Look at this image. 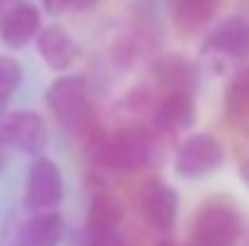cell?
<instances>
[{"instance_id":"4","label":"cell","mask_w":249,"mask_h":246,"mask_svg":"<svg viewBox=\"0 0 249 246\" xmlns=\"http://www.w3.org/2000/svg\"><path fill=\"white\" fill-rule=\"evenodd\" d=\"M138 210L155 232L169 234L179 215V193L160 176H148L138 188Z\"/></svg>"},{"instance_id":"15","label":"cell","mask_w":249,"mask_h":246,"mask_svg":"<svg viewBox=\"0 0 249 246\" xmlns=\"http://www.w3.org/2000/svg\"><path fill=\"white\" fill-rule=\"evenodd\" d=\"M223 114L232 126H249V66L237 70L228 84Z\"/></svg>"},{"instance_id":"18","label":"cell","mask_w":249,"mask_h":246,"mask_svg":"<svg viewBox=\"0 0 249 246\" xmlns=\"http://www.w3.org/2000/svg\"><path fill=\"white\" fill-rule=\"evenodd\" d=\"M41 2H44V7H46L49 12H53V15H56V12H61L63 7H68V2H66V0H41Z\"/></svg>"},{"instance_id":"3","label":"cell","mask_w":249,"mask_h":246,"mask_svg":"<svg viewBox=\"0 0 249 246\" xmlns=\"http://www.w3.org/2000/svg\"><path fill=\"white\" fill-rule=\"evenodd\" d=\"M225 164V148L211 133L189 135L174 152V171L181 179H203Z\"/></svg>"},{"instance_id":"20","label":"cell","mask_w":249,"mask_h":246,"mask_svg":"<svg viewBox=\"0 0 249 246\" xmlns=\"http://www.w3.org/2000/svg\"><path fill=\"white\" fill-rule=\"evenodd\" d=\"M240 179H242V183L249 188V155L240 162Z\"/></svg>"},{"instance_id":"12","label":"cell","mask_w":249,"mask_h":246,"mask_svg":"<svg viewBox=\"0 0 249 246\" xmlns=\"http://www.w3.org/2000/svg\"><path fill=\"white\" fill-rule=\"evenodd\" d=\"M34 41H36V49H39V56L44 58V63L53 70H68L78 58L75 39L58 22H53L49 27H41L39 34L34 36Z\"/></svg>"},{"instance_id":"6","label":"cell","mask_w":249,"mask_h":246,"mask_svg":"<svg viewBox=\"0 0 249 246\" xmlns=\"http://www.w3.org/2000/svg\"><path fill=\"white\" fill-rule=\"evenodd\" d=\"M0 138L24 155H41L49 143V126L36 111H12L0 116Z\"/></svg>"},{"instance_id":"5","label":"cell","mask_w":249,"mask_h":246,"mask_svg":"<svg viewBox=\"0 0 249 246\" xmlns=\"http://www.w3.org/2000/svg\"><path fill=\"white\" fill-rule=\"evenodd\" d=\"M63 193H66V186H63L61 166L49 157L34 160L24 181V208L32 213L53 210L61 205Z\"/></svg>"},{"instance_id":"11","label":"cell","mask_w":249,"mask_h":246,"mask_svg":"<svg viewBox=\"0 0 249 246\" xmlns=\"http://www.w3.org/2000/svg\"><path fill=\"white\" fill-rule=\"evenodd\" d=\"M150 73L162 92H196L198 89V68L181 53H165L153 61Z\"/></svg>"},{"instance_id":"23","label":"cell","mask_w":249,"mask_h":246,"mask_svg":"<svg viewBox=\"0 0 249 246\" xmlns=\"http://www.w3.org/2000/svg\"><path fill=\"white\" fill-rule=\"evenodd\" d=\"M15 2H19V0H0V12L5 15V12H7V10H10ZM2 15H0V17H2Z\"/></svg>"},{"instance_id":"13","label":"cell","mask_w":249,"mask_h":246,"mask_svg":"<svg viewBox=\"0 0 249 246\" xmlns=\"http://www.w3.org/2000/svg\"><path fill=\"white\" fill-rule=\"evenodd\" d=\"M223 0H174V29L179 36L198 34L220 10Z\"/></svg>"},{"instance_id":"22","label":"cell","mask_w":249,"mask_h":246,"mask_svg":"<svg viewBox=\"0 0 249 246\" xmlns=\"http://www.w3.org/2000/svg\"><path fill=\"white\" fill-rule=\"evenodd\" d=\"M235 246H249V230L242 227V234H240V239H237V244Z\"/></svg>"},{"instance_id":"8","label":"cell","mask_w":249,"mask_h":246,"mask_svg":"<svg viewBox=\"0 0 249 246\" xmlns=\"http://www.w3.org/2000/svg\"><path fill=\"white\" fill-rule=\"evenodd\" d=\"M63 215L53 210H36L24 222H19L10 239H5L7 246H58L63 239Z\"/></svg>"},{"instance_id":"1","label":"cell","mask_w":249,"mask_h":246,"mask_svg":"<svg viewBox=\"0 0 249 246\" xmlns=\"http://www.w3.org/2000/svg\"><path fill=\"white\" fill-rule=\"evenodd\" d=\"M46 106L68 131H75L80 135L89 133L97 126L92 116V106H89L87 80L83 75L56 78L46 89Z\"/></svg>"},{"instance_id":"19","label":"cell","mask_w":249,"mask_h":246,"mask_svg":"<svg viewBox=\"0 0 249 246\" xmlns=\"http://www.w3.org/2000/svg\"><path fill=\"white\" fill-rule=\"evenodd\" d=\"M68 7H75V10H87V7H94L99 0H66Z\"/></svg>"},{"instance_id":"7","label":"cell","mask_w":249,"mask_h":246,"mask_svg":"<svg viewBox=\"0 0 249 246\" xmlns=\"http://www.w3.org/2000/svg\"><path fill=\"white\" fill-rule=\"evenodd\" d=\"M203 56L228 58V61H249V19L232 15L223 19L203 41Z\"/></svg>"},{"instance_id":"2","label":"cell","mask_w":249,"mask_h":246,"mask_svg":"<svg viewBox=\"0 0 249 246\" xmlns=\"http://www.w3.org/2000/svg\"><path fill=\"white\" fill-rule=\"evenodd\" d=\"M242 227L240 210L225 198H213L198 208L186 246H235Z\"/></svg>"},{"instance_id":"10","label":"cell","mask_w":249,"mask_h":246,"mask_svg":"<svg viewBox=\"0 0 249 246\" xmlns=\"http://www.w3.org/2000/svg\"><path fill=\"white\" fill-rule=\"evenodd\" d=\"M41 29V12L32 2H15L2 17H0V41L19 51L34 41V36Z\"/></svg>"},{"instance_id":"16","label":"cell","mask_w":249,"mask_h":246,"mask_svg":"<svg viewBox=\"0 0 249 246\" xmlns=\"http://www.w3.org/2000/svg\"><path fill=\"white\" fill-rule=\"evenodd\" d=\"M22 66L12 56H0V116L5 114L10 99L22 84Z\"/></svg>"},{"instance_id":"14","label":"cell","mask_w":249,"mask_h":246,"mask_svg":"<svg viewBox=\"0 0 249 246\" xmlns=\"http://www.w3.org/2000/svg\"><path fill=\"white\" fill-rule=\"evenodd\" d=\"M126 215L124 203L109 191V188H97L85 215V230H111L119 227Z\"/></svg>"},{"instance_id":"21","label":"cell","mask_w":249,"mask_h":246,"mask_svg":"<svg viewBox=\"0 0 249 246\" xmlns=\"http://www.w3.org/2000/svg\"><path fill=\"white\" fill-rule=\"evenodd\" d=\"M7 166V145L2 143V138H0V171Z\"/></svg>"},{"instance_id":"9","label":"cell","mask_w":249,"mask_h":246,"mask_svg":"<svg viewBox=\"0 0 249 246\" xmlns=\"http://www.w3.org/2000/svg\"><path fill=\"white\" fill-rule=\"evenodd\" d=\"M148 123L169 135H177L179 131L191 128L196 123L194 94L191 92H162V97L155 99L153 104Z\"/></svg>"},{"instance_id":"24","label":"cell","mask_w":249,"mask_h":246,"mask_svg":"<svg viewBox=\"0 0 249 246\" xmlns=\"http://www.w3.org/2000/svg\"><path fill=\"white\" fill-rule=\"evenodd\" d=\"M155 246H181V244H179V242H174L172 237H162V239H160Z\"/></svg>"},{"instance_id":"17","label":"cell","mask_w":249,"mask_h":246,"mask_svg":"<svg viewBox=\"0 0 249 246\" xmlns=\"http://www.w3.org/2000/svg\"><path fill=\"white\" fill-rule=\"evenodd\" d=\"M80 246H126V239L119 232V227H111V230H85Z\"/></svg>"}]
</instances>
